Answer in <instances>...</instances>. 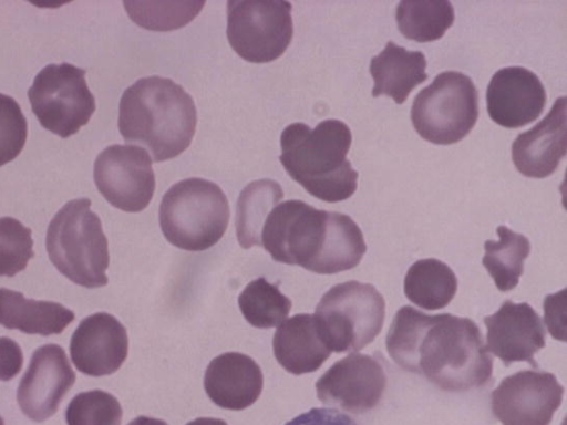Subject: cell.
<instances>
[{"mask_svg":"<svg viewBox=\"0 0 567 425\" xmlns=\"http://www.w3.org/2000/svg\"><path fill=\"white\" fill-rule=\"evenodd\" d=\"M118 129L127 143L145 146L153 162L178 156L197 124L192 96L171 79L146 76L128 86L120 101Z\"/></svg>","mask_w":567,"mask_h":425,"instance_id":"3","label":"cell"},{"mask_svg":"<svg viewBox=\"0 0 567 425\" xmlns=\"http://www.w3.org/2000/svg\"><path fill=\"white\" fill-rule=\"evenodd\" d=\"M74 313L64 305L28 299L22 292L0 288V324L27 334L61 333L73 320Z\"/></svg>","mask_w":567,"mask_h":425,"instance_id":"22","label":"cell"},{"mask_svg":"<svg viewBox=\"0 0 567 425\" xmlns=\"http://www.w3.org/2000/svg\"><path fill=\"white\" fill-rule=\"evenodd\" d=\"M148 153L135 145H111L94 163V182L102 196L127 212L145 209L155 190V175Z\"/></svg>","mask_w":567,"mask_h":425,"instance_id":"11","label":"cell"},{"mask_svg":"<svg viewBox=\"0 0 567 425\" xmlns=\"http://www.w3.org/2000/svg\"><path fill=\"white\" fill-rule=\"evenodd\" d=\"M486 102L489 117L496 124L518 128L542 114L546 91L534 72L523 66H507L492 76Z\"/></svg>","mask_w":567,"mask_h":425,"instance_id":"17","label":"cell"},{"mask_svg":"<svg viewBox=\"0 0 567 425\" xmlns=\"http://www.w3.org/2000/svg\"><path fill=\"white\" fill-rule=\"evenodd\" d=\"M286 425H357V423L338 410L315 407L298 415Z\"/></svg>","mask_w":567,"mask_h":425,"instance_id":"32","label":"cell"},{"mask_svg":"<svg viewBox=\"0 0 567 425\" xmlns=\"http://www.w3.org/2000/svg\"><path fill=\"white\" fill-rule=\"evenodd\" d=\"M478 116L477 91L465 74L445 71L414 97L411 120L427 142L450 145L463 139Z\"/></svg>","mask_w":567,"mask_h":425,"instance_id":"8","label":"cell"},{"mask_svg":"<svg viewBox=\"0 0 567 425\" xmlns=\"http://www.w3.org/2000/svg\"><path fill=\"white\" fill-rule=\"evenodd\" d=\"M75 382V373L65 351L58 344L38 348L22 376L17 401L22 413L34 422H43L56 413Z\"/></svg>","mask_w":567,"mask_h":425,"instance_id":"14","label":"cell"},{"mask_svg":"<svg viewBox=\"0 0 567 425\" xmlns=\"http://www.w3.org/2000/svg\"><path fill=\"white\" fill-rule=\"evenodd\" d=\"M352 142L346 123L330 118L313 129L292 123L280 136V163L290 177L316 198L337 203L357 190L358 172L347 159Z\"/></svg>","mask_w":567,"mask_h":425,"instance_id":"4","label":"cell"},{"mask_svg":"<svg viewBox=\"0 0 567 425\" xmlns=\"http://www.w3.org/2000/svg\"><path fill=\"white\" fill-rule=\"evenodd\" d=\"M291 9V3L282 0L228 1L230 46L248 62L267 63L278 59L292 39Z\"/></svg>","mask_w":567,"mask_h":425,"instance_id":"10","label":"cell"},{"mask_svg":"<svg viewBox=\"0 0 567 425\" xmlns=\"http://www.w3.org/2000/svg\"><path fill=\"white\" fill-rule=\"evenodd\" d=\"M426 60L421 51H408L388 41L381 53L370 62L374 80L372 95L385 94L402 104L419 84L427 79Z\"/></svg>","mask_w":567,"mask_h":425,"instance_id":"21","label":"cell"},{"mask_svg":"<svg viewBox=\"0 0 567 425\" xmlns=\"http://www.w3.org/2000/svg\"><path fill=\"white\" fill-rule=\"evenodd\" d=\"M454 17L453 6L447 0H403L395 11L400 32L417 42L441 39L452 27Z\"/></svg>","mask_w":567,"mask_h":425,"instance_id":"26","label":"cell"},{"mask_svg":"<svg viewBox=\"0 0 567 425\" xmlns=\"http://www.w3.org/2000/svg\"><path fill=\"white\" fill-rule=\"evenodd\" d=\"M386 381L378 356L352 353L336 362L318 379L316 391L323 404L361 414L378 405Z\"/></svg>","mask_w":567,"mask_h":425,"instance_id":"13","label":"cell"},{"mask_svg":"<svg viewBox=\"0 0 567 425\" xmlns=\"http://www.w3.org/2000/svg\"><path fill=\"white\" fill-rule=\"evenodd\" d=\"M28 135L27 120L14 99L0 93V166L14 159Z\"/></svg>","mask_w":567,"mask_h":425,"instance_id":"31","label":"cell"},{"mask_svg":"<svg viewBox=\"0 0 567 425\" xmlns=\"http://www.w3.org/2000/svg\"><path fill=\"white\" fill-rule=\"evenodd\" d=\"M31 229L12 217H0V277H13L33 258Z\"/></svg>","mask_w":567,"mask_h":425,"instance_id":"30","label":"cell"},{"mask_svg":"<svg viewBox=\"0 0 567 425\" xmlns=\"http://www.w3.org/2000/svg\"><path fill=\"white\" fill-rule=\"evenodd\" d=\"M127 425H168L166 422L148 416H138Z\"/></svg>","mask_w":567,"mask_h":425,"instance_id":"34","label":"cell"},{"mask_svg":"<svg viewBox=\"0 0 567 425\" xmlns=\"http://www.w3.org/2000/svg\"><path fill=\"white\" fill-rule=\"evenodd\" d=\"M264 386L259 365L248 355L227 352L208 364L204 387L213 403L219 407L240 411L252 405Z\"/></svg>","mask_w":567,"mask_h":425,"instance_id":"19","label":"cell"},{"mask_svg":"<svg viewBox=\"0 0 567 425\" xmlns=\"http://www.w3.org/2000/svg\"><path fill=\"white\" fill-rule=\"evenodd\" d=\"M496 231L499 239L485 241L482 262L496 288L506 292L517 286L524 272V261L530 252V243L527 237L506 226H498Z\"/></svg>","mask_w":567,"mask_h":425,"instance_id":"25","label":"cell"},{"mask_svg":"<svg viewBox=\"0 0 567 425\" xmlns=\"http://www.w3.org/2000/svg\"><path fill=\"white\" fill-rule=\"evenodd\" d=\"M486 349L505 366L527 361L537 367L534 355L545 346L546 332L537 312L526 302L505 301L492 315L484 318Z\"/></svg>","mask_w":567,"mask_h":425,"instance_id":"15","label":"cell"},{"mask_svg":"<svg viewBox=\"0 0 567 425\" xmlns=\"http://www.w3.org/2000/svg\"><path fill=\"white\" fill-rule=\"evenodd\" d=\"M123 411L112 394L93 390L76 394L68 405V425H121Z\"/></svg>","mask_w":567,"mask_h":425,"instance_id":"29","label":"cell"},{"mask_svg":"<svg viewBox=\"0 0 567 425\" xmlns=\"http://www.w3.org/2000/svg\"><path fill=\"white\" fill-rule=\"evenodd\" d=\"M45 247L53 266L72 282L85 288L106 286L107 239L90 199L70 200L55 214Z\"/></svg>","mask_w":567,"mask_h":425,"instance_id":"5","label":"cell"},{"mask_svg":"<svg viewBox=\"0 0 567 425\" xmlns=\"http://www.w3.org/2000/svg\"><path fill=\"white\" fill-rule=\"evenodd\" d=\"M272 349L278 363L295 375L317 371L331 353L319 334L313 315L308 313L284 321L274 334Z\"/></svg>","mask_w":567,"mask_h":425,"instance_id":"20","label":"cell"},{"mask_svg":"<svg viewBox=\"0 0 567 425\" xmlns=\"http://www.w3.org/2000/svg\"><path fill=\"white\" fill-rule=\"evenodd\" d=\"M28 96L40 124L62 138L78 133L95 111L85 70L69 63L43 68L34 77Z\"/></svg>","mask_w":567,"mask_h":425,"instance_id":"9","label":"cell"},{"mask_svg":"<svg viewBox=\"0 0 567 425\" xmlns=\"http://www.w3.org/2000/svg\"><path fill=\"white\" fill-rule=\"evenodd\" d=\"M23 353L10 338L0 336V381L13 379L22 369Z\"/></svg>","mask_w":567,"mask_h":425,"instance_id":"33","label":"cell"},{"mask_svg":"<svg viewBox=\"0 0 567 425\" xmlns=\"http://www.w3.org/2000/svg\"><path fill=\"white\" fill-rule=\"evenodd\" d=\"M385 345L403 370L446 392H466L492 377L493 359L478 326L450 313L425 314L404 305L395 313Z\"/></svg>","mask_w":567,"mask_h":425,"instance_id":"1","label":"cell"},{"mask_svg":"<svg viewBox=\"0 0 567 425\" xmlns=\"http://www.w3.org/2000/svg\"><path fill=\"white\" fill-rule=\"evenodd\" d=\"M0 425H4L3 418L0 416Z\"/></svg>","mask_w":567,"mask_h":425,"instance_id":"36","label":"cell"},{"mask_svg":"<svg viewBox=\"0 0 567 425\" xmlns=\"http://www.w3.org/2000/svg\"><path fill=\"white\" fill-rule=\"evenodd\" d=\"M205 1H125L127 14L137 25L152 31H171L189 23Z\"/></svg>","mask_w":567,"mask_h":425,"instance_id":"28","label":"cell"},{"mask_svg":"<svg viewBox=\"0 0 567 425\" xmlns=\"http://www.w3.org/2000/svg\"><path fill=\"white\" fill-rule=\"evenodd\" d=\"M230 210L215 183L192 177L174 184L159 205V225L168 242L188 251H203L224 236Z\"/></svg>","mask_w":567,"mask_h":425,"instance_id":"6","label":"cell"},{"mask_svg":"<svg viewBox=\"0 0 567 425\" xmlns=\"http://www.w3.org/2000/svg\"><path fill=\"white\" fill-rule=\"evenodd\" d=\"M238 305L248 323L259 329H269L284 321L292 303L277 284L261 277L246 286L238 297Z\"/></svg>","mask_w":567,"mask_h":425,"instance_id":"27","label":"cell"},{"mask_svg":"<svg viewBox=\"0 0 567 425\" xmlns=\"http://www.w3.org/2000/svg\"><path fill=\"white\" fill-rule=\"evenodd\" d=\"M261 246L275 261L320 274L350 270L367 251L362 231L351 217L299 199L271 209L262 226Z\"/></svg>","mask_w":567,"mask_h":425,"instance_id":"2","label":"cell"},{"mask_svg":"<svg viewBox=\"0 0 567 425\" xmlns=\"http://www.w3.org/2000/svg\"><path fill=\"white\" fill-rule=\"evenodd\" d=\"M566 151L567 103L566 96H560L539 123L516 137L512 159L524 176L545 178L557 169Z\"/></svg>","mask_w":567,"mask_h":425,"instance_id":"18","label":"cell"},{"mask_svg":"<svg viewBox=\"0 0 567 425\" xmlns=\"http://www.w3.org/2000/svg\"><path fill=\"white\" fill-rule=\"evenodd\" d=\"M186 425H227L226 422L219 418L200 417L189 422Z\"/></svg>","mask_w":567,"mask_h":425,"instance_id":"35","label":"cell"},{"mask_svg":"<svg viewBox=\"0 0 567 425\" xmlns=\"http://www.w3.org/2000/svg\"><path fill=\"white\" fill-rule=\"evenodd\" d=\"M457 290L453 270L443 261L429 258L414 262L404 277L405 297L425 310L446 307Z\"/></svg>","mask_w":567,"mask_h":425,"instance_id":"23","label":"cell"},{"mask_svg":"<svg viewBox=\"0 0 567 425\" xmlns=\"http://www.w3.org/2000/svg\"><path fill=\"white\" fill-rule=\"evenodd\" d=\"M282 198L281 186L272 179L254 180L240 191L236 207V234L243 248L261 246L266 218Z\"/></svg>","mask_w":567,"mask_h":425,"instance_id":"24","label":"cell"},{"mask_svg":"<svg viewBox=\"0 0 567 425\" xmlns=\"http://www.w3.org/2000/svg\"><path fill=\"white\" fill-rule=\"evenodd\" d=\"M385 317L382 294L370 283H339L319 301L315 322L330 351L355 352L380 333Z\"/></svg>","mask_w":567,"mask_h":425,"instance_id":"7","label":"cell"},{"mask_svg":"<svg viewBox=\"0 0 567 425\" xmlns=\"http://www.w3.org/2000/svg\"><path fill=\"white\" fill-rule=\"evenodd\" d=\"M563 395L564 386L553 373L519 371L492 392V412L503 425H549Z\"/></svg>","mask_w":567,"mask_h":425,"instance_id":"12","label":"cell"},{"mask_svg":"<svg viewBox=\"0 0 567 425\" xmlns=\"http://www.w3.org/2000/svg\"><path fill=\"white\" fill-rule=\"evenodd\" d=\"M127 352L128 339L124 325L105 312L83 319L70 341L73 364L78 371L90 376L116 372Z\"/></svg>","mask_w":567,"mask_h":425,"instance_id":"16","label":"cell"}]
</instances>
